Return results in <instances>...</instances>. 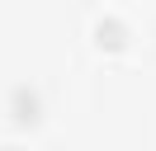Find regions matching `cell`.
I'll return each mask as SVG.
<instances>
[{
  "instance_id": "cell-1",
  "label": "cell",
  "mask_w": 156,
  "mask_h": 151,
  "mask_svg": "<svg viewBox=\"0 0 156 151\" xmlns=\"http://www.w3.org/2000/svg\"><path fill=\"white\" fill-rule=\"evenodd\" d=\"M128 38H133V24H128L118 9H99V14H95V43H104V47H123Z\"/></svg>"
},
{
  "instance_id": "cell-2",
  "label": "cell",
  "mask_w": 156,
  "mask_h": 151,
  "mask_svg": "<svg viewBox=\"0 0 156 151\" xmlns=\"http://www.w3.org/2000/svg\"><path fill=\"white\" fill-rule=\"evenodd\" d=\"M10 113L19 123H33L43 113V94H38V85L33 80H19V85H10Z\"/></svg>"
},
{
  "instance_id": "cell-3",
  "label": "cell",
  "mask_w": 156,
  "mask_h": 151,
  "mask_svg": "<svg viewBox=\"0 0 156 151\" xmlns=\"http://www.w3.org/2000/svg\"><path fill=\"white\" fill-rule=\"evenodd\" d=\"M0 151H24V146H0Z\"/></svg>"
}]
</instances>
